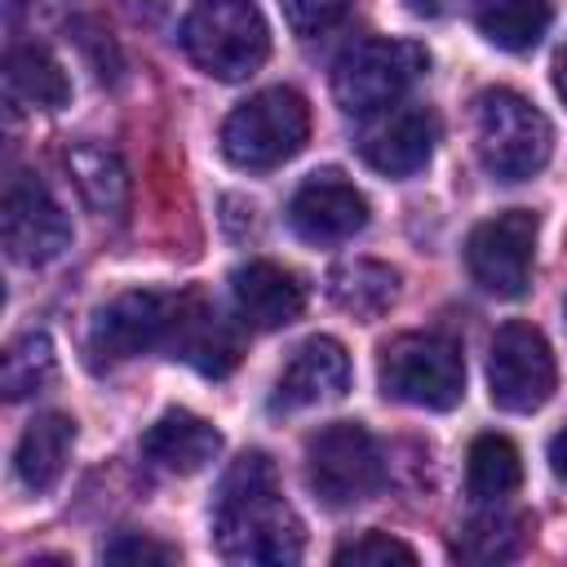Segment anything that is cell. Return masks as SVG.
Returning a JSON list of instances; mask_svg holds the SVG:
<instances>
[{"mask_svg": "<svg viewBox=\"0 0 567 567\" xmlns=\"http://www.w3.org/2000/svg\"><path fill=\"white\" fill-rule=\"evenodd\" d=\"M173 315H177V297H168V292H120V297H111L89 319V341H84L89 363L111 368V363H124L133 354L164 350L168 332H173Z\"/></svg>", "mask_w": 567, "mask_h": 567, "instance_id": "8fae6325", "label": "cell"}, {"mask_svg": "<svg viewBox=\"0 0 567 567\" xmlns=\"http://www.w3.org/2000/svg\"><path fill=\"white\" fill-rule=\"evenodd\" d=\"M230 297H235V315L248 328H284L301 315L306 306V288L292 270L275 266V261H244L230 275Z\"/></svg>", "mask_w": 567, "mask_h": 567, "instance_id": "2e32d148", "label": "cell"}, {"mask_svg": "<svg viewBox=\"0 0 567 567\" xmlns=\"http://www.w3.org/2000/svg\"><path fill=\"white\" fill-rule=\"evenodd\" d=\"M549 470H554L558 478H567V430H558V434L549 439Z\"/></svg>", "mask_w": 567, "mask_h": 567, "instance_id": "f546056e", "label": "cell"}, {"mask_svg": "<svg viewBox=\"0 0 567 567\" xmlns=\"http://www.w3.org/2000/svg\"><path fill=\"white\" fill-rule=\"evenodd\" d=\"M288 226L306 244H346L368 226V199L337 168H319L292 190Z\"/></svg>", "mask_w": 567, "mask_h": 567, "instance_id": "7c38bea8", "label": "cell"}, {"mask_svg": "<svg viewBox=\"0 0 567 567\" xmlns=\"http://www.w3.org/2000/svg\"><path fill=\"white\" fill-rule=\"evenodd\" d=\"M536 226L540 221L532 208H505V213L478 221L465 239L470 279L492 297H523L532 284Z\"/></svg>", "mask_w": 567, "mask_h": 567, "instance_id": "30bf717a", "label": "cell"}, {"mask_svg": "<svg viewBox=\"0 0 567 567\" xmlns=\"http://www.w3.org/2000/svg\"><path fill=\"white\" fill-rule=\"evenodd\" d=\"M554 385H558V368H554V350H549L545 332L523 323V319L501 323L492 337V354H487L492 403L501 412L527 416V412L549 403Z\"/></svg>", "mask_w": 567, "mask_h": 567, "instance_id": "ba28073f", "label": "cell"}, {"mask_svg": "<svg viewBox=\"0 0 567 567\" xmlns=\"http://www.w3.org/2000/svg\"><path fill=\"white\" fill-rule=\"evenodd\" d=\"M394 292H399V275L390 266L372 261V257H350V261H337L328 270V297L346 315H354V319L385 315L390 301H394Z\"/></svg>", "mask_w": 567, "mask_h": 567, "instance_id": "44dd1931", "label": "cell"}, {"mask_svg": "<svg viewBox=\"0 0 567 567\" xmlns=\"http://www.w3.org/2000/svg\"><path fill=\"white\" fill-rule=\"evenodd\" d=\"M4 89L13 102L35 111H62L71 102V80L44 44H13L4 62Z\"/></svg>", "mask_w": 567, "mask_h": 567, "instance_id": "d6986e66", "label": "cell"}, {"mask_svg": "<svg viewBox=\"0 0 567 567\" xmlns=\"http://www.w3.org/2000/svg\"><path fill=\"white\" fill-rule=\"evenodd\" d=\"M434 142H439V120L425 106H403V102L368 115L359 128V155L381 177H412L416 168L430 164Z\"/></svg>", "mask_w": 567, "mask_h": 567, "instance_id": "4fadbf2b", "label": "cell"}, {"mask_svg": "<svg viewBox=\"0 0 567 567\" xmlns=\"http://www.w3.org/2000/svg\"><path fill=\"white\" fill-rule=\"evenodd\" d=\"M306 483L332 509L368 501L385 483V461H381L377 439L359 421L323 425L306 443Z\"/></svg>", "mask_w": 567, "mask_h": 567, "instance_id": "52a82bcc", "label": "cell"}, {"mask_svg": "<svg viewBox=\"0 0 567 567\" xmlns=\"http://www.w3.org/2000/svg\"><path fill=\"white\" fill-rule=\"evenodd\" d=\"M173 558H177L173 545H159L151 536H137V532H120L102 549V563H173Z\"/></svg>", "mask_w": 567, "mask_h": 567, "instance_id": "83f0119b", "label": "cell"}, {"mask_svg": "<svg viewBox=\"0 0 567 567\" xmlns=\"http://www.w3.org/2000/svg\"><path fill=\"white\" fill-rule=\"evenodd\" d=\"M408 4H412L416 13H439V9H443V0H408Z\"/></svg>", "mask_w": 567, "mask_h": 567, "instance_id": "1f68e13d", "label": "cell"}, {"mask_svg": "<svg viewBox=\"0 0 567 567\" xmlns=\"http://www.w3.org/2000/svg\"><path fill=\"white\" fill-rule=\"evenodd\" d=\"M554 89H558V97L567 102V44H563L558 58H554Z\"/></svg>", "mask_w": 567, "mask_h": 567, "instance_id": "4dcf8cb0", "label": "cell"}, {"mask_svg": "<svg viewBox=\"0 0 567 567\" xmlns=\"http://www.w3.org/2000/svg\"><path fill=\"white\" fill-rule=\"evenodd\" d=\"M474 146L496 182H527L554 155V128L540 106L514 89H483L474 97Z\"/></svg>", "mask_w": 567, "mask_h": 567, "instance_id": "7a4b0ae2", "label": "cell"}, {"mask_svg": "<svg viewBox=\"0 0 567 567\" xmlns=\"http://www.w3.org/2000/svg\"><path fill=\"white\" fill-rule=\"evenodd\" d=\"M120 9L128 18H137V22H159L173 9V0H120Z\"/></svg>", "mask_w": 567, "mask_h": 567, "instance_id": "f1b7e54d", "label": "cell"}, {"mask_svg": "<svg viewBox=\"0 0 567 567\" xmlns=\"http://www.w3.org/2000/svg\"><path fill=\"white\" fill-rule=\"evenodd\" d=\"M430 66V53L416 40H359L332 66V97L346 115H377L394 106Z\"/></svg>", "mask_w": 567, "mask_h": 567, "instance_id": "8992f818", "label": "cell"}, {"mask_svg": "<svg viewBox=\"0 0 567 567\" xmlns=\"http://www.w3.org/2000/svg\"><path fill=\"white\" fill-rule=\"evenodd\" d=\"M549 0H474V27L505 53H527L549 31Z\"/></svg>", "mask_w": 567, "mask_h": 567, "instance_id": "7402d4cb", "label": "cell"}, {"mask_svg": "<svg viewBox=\"0 0 567 567\" xmlns=\"http://www.w3.org/2000/svg\"><path fill=\"white\" fill-rule=\"evenodd\" d=\"M66 173H71L75 190L84 195V204L97 217H124V208H128V173H124L115 151H106L97 142H75L66 151Z\"/></svg>", "mask_w": 567, "mask_h": 567, "instance_id": "ffe728a7", "label": "cell"}, {"mask_svg": "<svg viewBox=\"0 0 567 567\" xmlns=\"http://www.w3.org/2000/svg\"><path fill=\"white\" fill-rule=\"evenodd\" d=\"M213 540L230 563H297L301 518L279 492L275 461L266 452H244L217 487Z\"/></svg>", "mask_w": 567, "mask_h": 567, "instance_id": "6da1fadb", "label": "cell"}, {"mask_svg": "<svg viewBox=\"0 0 567 567\" xmlns=\"http://www.w3.org/2000/svg\"><path fill=\"white\" fill-rule=\"evenodd\" d=\"M186 58L213 80H248L266 53L270 31L252 0H199L182 22Z\"/></svg>", "mask_w": 567, "mask_h": 567, "instance_id": "277c9868", "label": "cell"}, {"mask_svg": "<svg viewBox=\"0 0 567 567\" xmlns=\"http://www.w3.org/2000/svg\"><path fill=\"white\" fill-rule=\"evenodd\" d=\"M310 137V106L297 89H261L239 102L221 124V155L235 168L261 173L292 159Z\"/></svg>", "mask_w": 567, "mask_h": 567, "instance_id": "5b68a950", "label": "cell"}, {"mask_svg": "<svg viewBox=\"0 0 567 567\" xmlns=\"http://www.w3.org/2000/svg\"><path fill=\"white\" fill-rule=\"evenodd\" d=\"M381 394L425 412H452L465 394L461 346L443 332H403L381 346L377 359Z\"/></svg>", "mask_w": 567, "mask_h": 567, "instance_id": "3957f363", "label": "cell"}, {"mask_svg": "<svg viewBox=\"0 0 567 567\" xmlns=\"http://www.w3.org/2000/svg\"><path fill=\"white\" fill-rule=\"evenodd\" d=\"M523 540H527V518L523 514L492 509V514H478L465 527L456 554L470 558V563H505V558H514L523 549Z\"/></svg>", "mask_w": 567, "mask_h": 567, "instance_id": "d4e9b609", "label": "cell"}, {"mask_svg": "<svg viewBox=\"0 0 567 567\" xmlns=\"http://www.w3.org/2000/svg\"><path fill=\"white\" fill-rule=\"evenodd\" d=\"M0 244L18 266H44L66 252L71 221L35 173H13L0 195Z\"/></svg>", "mask_w": 567, "mask_h": 567, "instance_id": "9c48e42d", "label": "cell"}, {"mask_svg": "<svg viewBox=\"0 0 567 567\" xmlns=\"http://www.w3.org/2000/svg\"><path fill=\"white\" fill-rule=\"evenodd\" d=\"M523 483V456L505 434H478L465 456V487L474 501H501Z\"/></svg>", "mask_w": 567, "mask_h": 567, "instance_id": "603a6c76", "label": "cell"}, {"mask_svg": "<svg viewBox=\"0 0 567 567\" xmlns=\"http://www.w3.org/2000/svg\"><path fill=\"white\" fill-rule=\"evenodd\" d=\"M350 390V354L337 337H310L292 350V359L284 363L270 408L275 412H306L319 403H332Z\"/></svg>", "mask_w": 567, "mask_h": 567, "instance_id": "5bb4252c", "label": "cell"}, {"mask_svg": "<svg viewBox=\"0 0 567 567\" xmlns=\"http://www.w3.org/2000/svg\"><path fill=\"white\" fill-rule=\"evenodd\" d=\"M279 9H284L288 27H292L297 35L315 40V35L332 31V27L350 13V0H279Z\"/></svg>", "mask_w": 567, "mask_h": 567, "instance_id": "4316f807", "label": "cell"}, {"mask_svg": "<svg viewBox=\"0 0 567 567\" xmlns=\"http://www.w3.org/2000/svg\"><path fill=\"white\" fill-rule=\"evenodd\" d=\"M164 350L173 359L190 363L204 377H226L239 363V337H235V328L199 292H182L177 297V315H173V332H168V346Z\"/></svg>", "mask_w": 567, "mask_h": 567, "instance_id": "9a60e30c", "label": "cell"}, {"mask_svg": "<svg viewBox=\"0 0 567 567\" xmlns=\"http://www.w3.org/2000/svg\"><path fill=\"white\" fill-rule=\"evenodd\" d=\"M53 377H58V354H53V341L44 332H22V337L9 341V350L0 359V390H4V399L40 394Z\"/></svg>", "mask_w": 567, "mask_h": 567, "instance_id": "cb8c5ba5", "label": "cell"}, {"mask_svg": "<svg viewBox=\"0 0 567 567\" xmlns=\"http://www.w3.org/2000/svg\"><path fill=\"white\" fill-rule=\"evenodd\" d=\"M71 447H75V421L66 412H40L22 439H18V452H13V470L22 478L27 492H49L58 487L66 461H71Z\"/></svg>", "mask_w": 567, "mask_h": 567, "instance_id": "ac0fdd59", "label": "cell"}, {"mask_svg": "<svg viewBox=\"0 0 567 567\" xmlns=\"http://www.w3.org/2000/svg\"><path fill=\"white\" fill-rule=\"evenodd\" d=\"M332 563H337V567H390V563L412 567V563H416V549H412V545H403L399 536H385V532H363L359 540L341 545V549L332 554Z\"/></svg>", "mask_w": 567, "mask_h": 567, "instance_id": "484cf974", "label": "cell"}, {"mask_svg": "<svg viewBox=\"0 0 567 567\" xmlns=\"http://www.w3.org/2000/svg\"><path fill=\"white\" fill-rule=\"evenodd\" d=\"M217 452H221V434L186 408H168L142 434V456L164 474H199Z\"/></svg>", "mask_w": 567, "mask_h": 567, "instance_id": "e0dca14e", "label": "cell"}]
</instances>
